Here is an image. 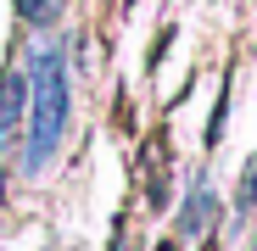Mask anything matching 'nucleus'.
<instances>
[{
	"label": "nucleus",
	"instance_id": "1",
	"mask_svg": "<svg viewBox=\"0 0 257 251\" xmlns=\"http://www.w3.org/2000/svg\"><path fill=\"white\" fill-rule=\"evenodd\" d=\"M28 101H34V129H28V167H45L62 145L67 129V67L62 51H39L34 78H28Z\"/></svg>",
	"mask_w": 257,
	"mask_h": 251
},
{
	"label": "nucleus",
	"instance_id": "3",
	"mask_svg": "<svg viewBox=\"0 0 257 251\" xmlns=\"http://www.w3.org/2000/svg\"><path fill=\"white\" fill-rule=\"evenodd\" d=\"M17 12L34 28H51V23H62V0H17Z\"/></svg>",
	"mask_w": 257,
	"mask_h": 251
},
{
	"label": "nucleus",
	"instance_id": "4",
	"mask_svg": "<svg viewBox=\"0 0 257 251\" xmlns=\"http://www.w3.org/2000/svg\"><path fill=\"white\" fill-rule=\"evenodd\" d=\"M207 218H212V195H207V190H196V201L185 206V229H201Z\"/></svg>",
	"mask_w": 257,
	"mask_h": 251
},
{
	"label": "nucleus",
	"instance_id": "2",
	"mask_svg": "<svg viewBox=\"0 0 257 251\" xmlns=\"http://www.w3.org/2000/svg\"><path fill=\"white\" fill-rule=\"evenodd\" d=\"M23 112H28V78H23L17 67H6V73H0V145L17 140Z\"/></svg>",
	"mask_w": 257,
	"mask_h": 251
}]
</instances>
